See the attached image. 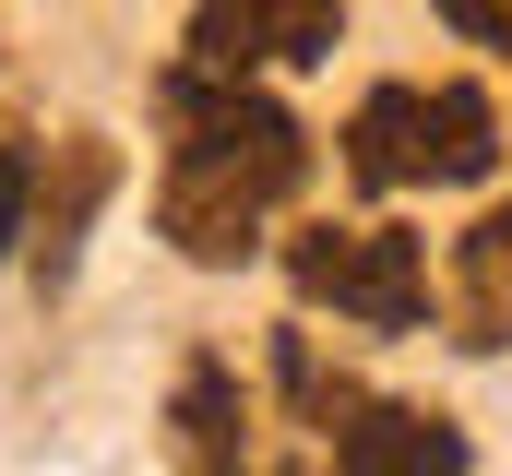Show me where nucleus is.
I'll list each match as a JSON object with an SVG mask.
<instances>
[{"mask_svg":"<svg viewBox=\"0 0 512 476\" xmlns=\"http://www.w3.org/2000/svg\"><path fill=\"white\" fill-rule=\"evenodd\" d=\"M24 203H36V155H12V143H0V274H12V250L36 238V215H24Z\"/></svg>","mask_w":512,"mask_h":476,"instance_id":"obj_9","label":"nucleus"},{"mask_svg":"<svg viewBox=\"0 0 512 476\" xmlns=\"http://www.w3.org/2000/svg\"><path fill=\"white\" fill-rule=\"evenodd\" d=\"M167 119H179V143H167V179H155V227H167L179 262H215L227 274L298 203L310 131L274 96H251V72H203V60L167 72Z\"/></svg>","mask_w":512,"mask_h":476,"instance_id":"obj_1","label":"nucleus"},{"mask_svg":"<svg viewBox=\"0 0 512 476\" xmlns=\"http://www.w3.org/2000/svg\"><path fill=\"white\" fill-rule=\"evenodd\" d=\"M453 322H465V346H512V203L477 215L453 250Z\"/></svg>","mask_w":512,"mask_h":476,"instance_id":"obj_7","label":"nucleus"},{"mask_svg":"<svg viewBox=\"0 0 512 476\" xmlns=\"http://www.w3.org/2000/svg\"><path fill=\"white\" fill-rule=\"evenodd\" d=\"M334 476H465V429L429 417V405L358 393V405L334 417Z\"/></svg>","mask_w":512,"mask_h":476,"instance_id":"obj_4","label":"nucleus"},{"mask_svg":"<svg viewBox=\"0 0 512 476\" xmlns=\"http://www.w3.org/2000/svg\"><path fill=\"white\" fill-rule=\"evenodd\" d=\"M334 36H346V0H203L191 12L203 72H262V60L310 72V60H334Z\"/></svg>","mask_w":512,"mask_h":476,"instance_id":"obj_3","label":"nucleus"},{"mask_svg":"<svg viewBox=\"0 0 512 476\" xmlns=\"http://www.w3.org/2000/svg\"><path fill=\"white\" fill-rule=\"evenodd\" d=\"M120 191V155H108V131H60L48 155H36V262H48V286L84 262V227H96V203Z\"/></svg>","mask_w":512,"mask_h":476,"instance_id":"obj_5","label":"nucleus"},{"mask_svg":"<svg viewBox=\"0 0 512 476\" xmlns=\"http://www.w3.org/2000/svg\"><path fill=\"white\" fill-rule=\"evenodd\" d=\"M501 167V119L477 84H441L429 96V179H489Z\"/></svg>","mask_w":512,"mask_h":476,"instance_id":"obj_8","label":"nucleus"},{"mask_svg":"<svg viewBox=\"0 0 512 476\" xmlns=\"http://www.w3.org/2000/svg\"><path fill=\"white\" fill-rule=\"evenodd\" d=\"M286 274H298L310 310H346L370 334H405L429 310V262H417L405 227H310V238H286Z\"/></svg>","mask_w":512,"mask_h":476,"instance_id":"obj_2","label":"nucleus"},{"mask_svg":"<svg viewBox=\"0 0 512 476\" xmlns=\"http://www.w3.org/2000/svg\"><path fill=\"white\" fill-rule=\"evenodd\" d=\"M441 24L477 36V48H512V0H441Z\"/></svg>","mask_w":512,"mask_h":476,"instance_id":"obj_10","label":"nucleus"},{"mask_svg":"<svg viewBox=\"0 0 512 476\" xmlns=\"http://www.w3.org/2000/svg\"><path fill=\"white\" fill-rule=\"evenodd\" d=\"M346 179H358V191H405V179H429V96H417V84L358 96V119H346Z\"/></svg>","mask_w":512,"mask_h":476,"instance_id":"obj_6","label":"nucleus"}]
</instances>
